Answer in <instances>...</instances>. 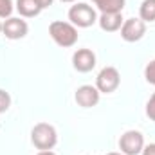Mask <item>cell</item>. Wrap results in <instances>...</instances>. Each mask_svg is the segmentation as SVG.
<instances>
[{"instance_id":"cell-1","label":"cell","mask_w":155,"mask_h":155,"mask_svg":"<svg viewBox=\"0 0 155 155\" xmlns=\"http://www.w3.org/2000/svg\"><path fill=\"white\" fill-rule=\"evenodd\" d=\"M49 35L54 40L56 45L69 49L74 47L78 41V29L76 25H72L71 22H63V20H56L49 25Z\"/></svg>"},{"instance_id":"cell-2","label":"cell","mask_w":155,"mask_h":155,"mask_svg":"<svg viewBox=\"0 0 155 155\" xmlns=\"http://www.w3.org/2000/svg\"><path fill=\"white\" fill-rule=\"evenodd\" d=\"M31 143L40 152L52 150L56 146V143H58V132L49 123H38L31 130Z\"/></svg>"},{"instance_id":"cell-3","label":"cell","mask_w":155,"mask_h":155,"mask_svg":"<svg viewBox=\"0 0 155 155\" xmlns=\"http://www.w3.org/2000/svg\"><path fill=\"white\" fill-rule=\"evenodd\" d=\"M69 20L72 25L81 27V29H87L90 25H94L97 22V13L92 5L88 4H74L71 9H69Z\"/></svg>"},{"instance_id":"cell-4","label":"cell","mask_w":155,"mask_h":155,"mask_svg":"<svg viewBox=\"0 0 155 155\" xmlns=\"http://www.w3.org/2000/svg\"><path fill=\"white\" fill-rule=\"evenodd\" d=\"M121 85V74L116 67H103L96 78V88L101 94H112Z\"/></svg>"},{"instance_id":"cell-5","label":"cell","mask_w":155,"mask_h":155,"mask_svg":"<svg viewBox=\"0 0 155 155\" xmlns=\"http://www.w3.org/2000/svg\"><path fill=\"white\" fill-rule=\"evenodd\" d=\"M144 148V137L137 130H128L119 139V150L123 155H139Z\"/></svg>"},{"instance_id":"cell-6","label":"cell","mask_w":155,"mask_h":155,"mask_svg":"<svg viewBox=\"0 0 155 155\" xmlns=\"http://www.w3.org/2000/svg\"><path fill=\"white\" fill-rule=\"evenodd\" d=\"M121 38L128 43H134V41H139L146 35V22H143L141 18H128L123 22L121 25Z\"/></svg>"},{"instance_id":"cell-7","label":"cell","mask_w":155,"mask_h":155,"mask_svg":"<svg viewBox=\"0 0 155 155\" xmlns=\"http://www.w3.org/2000/svg\"><path fill=\"white\" fill-rule=\"evenodd\" d=\"M2 33L9 40H20L25 38L29 33V25L24 18L20 16H9L2 22Z\"/></svg>"},{"instance_id":"cell-8","label":"cell","mask_w":155,"mask_h":155,"mask_svg":"<svg viewBox=\"0 0 155 155\" xmlns=\"http://www.w3.org/2000/svg\"><path fill=\"white\" fill-rule=\"evenodd\" d=\"M99 96H101V92L96 87H92V85H81V87H78L76 94H74V99H76V103L79 107L92 108V107H96L99 103Z\"/></svg>"},{"instance_id":"cell-9","label":"cell","mask_w":155,"mask_h":155,"mask_svg":"<svg viewBox=\"0 0 155 155\" xmlns=\"http://www.w3.org/2000/svg\"><path fill=\"white\" fill-rule=\"evenodd\" d=\"M72 65L78 72H90L96 67V54L90 49H78L72 54Z\"/></svg>"},{"instance_id":"cell-10","label":"cell","mask_w":155,"mask_h":155,"mask_svg":"<svg viewBox=\"0 0 155 155\" xmlns=\"http://www.w3.org/2000/svg\"><path fill=\"white\" fill-rule=\"evenodd\" d=\"M99 22V27L107 33H116L121 29L123 25V15L121 13H101V16L97 18Z\"/></svg>"},{"instance_id":"cell-11","label":"cell","mask_w":155,"mask_h":155,"mask_svg":"<svg viewBox=\"0 0 155 155\" xmlns=\"http://www.w3.org/2000/svg\"><path fill=\"white\" fill-rule=\"evenodd\" d=\"M16 11L20 13L22 18H35L41 13L40 5L36 4V0H16Z\"/></svg>"},{"instance_id":"cell-12","label":"cell","mask_w":155,"mask_h":155,"mask_svg":"<svg viewBox=\"0 0 155 155\" xmlns=\"http://www.w3.org/2000/svg\"><path fill=\"white\" fill-rule=\"evenodd\" d=\"M139 18L143 22H155V0H143L139 7Z\"/></svg>"},{"instance_id":"cell-13","label":"cell","mask_w":155,"mask_h":155,"mask_svg":"<svg viewBox=\"0 0 155 155\" xmlns=\"http://www.w3.org/2000/svg\"><path fill=\"white\" fill-rule=\"evenodd\" d=\"M126 0H103L97 4V9L101 13H123Z\"/></svg>"},{"instance_id":"cell-14","label":"cell","mask_w":155,"mask_h":155,"mask_svg":"<svg viewBox=\"0 0 155 155\" xmlns=\"http://www.w3.org/2000/svg\"><path fill=\"white\" fill-rule=\"evenodd\" d=\"M15 5H13V0H0V18H9L11 13H13Z\"/></svg>"},{"instance_id":"cell-15","label":"cell","mask_w":155,"mask_h":155,"mask_svg":"<svg viewBox=\"0 0 155 155\" xmlns=\"http://www.w3.org/2000/svg\"><path fill=\"white\" fill-rule=\"evenodd\" d=\"M9 107H11V96H9L5 90H2V88H0V114L7 112V110H9Z\"/></svg>"},{"instance_id":"cell-16","label":"cell","mask_w":155,"mask_h":155,"mask_svg":"<svg viewBox=\"0 0 155 155\" xmlns=\"http://www.w3.org/2000/svg\"><path fill=\"white\" fill-rule=\"evenodd\" d=\"M144 78H146V81H148L150 85L155 87V60H152V61L144 67Z\"/></svg>"},{"instance_id":"cell-17","label":"cell","mask_w":155,"mask_h":155,"mask_svg":"<svg viewBox=\"0 0 155 155\" xmlns=\"http://www.w3.org/2000/svg\"><path fill=\"white\" fill-rule=\"evenodd\" d=\"M146 116L150 117V121L155 123V92L150 96V99L146 103Z\"/></svg>"},{"instance_id":"cell-18","label":"cell","mask_w":155,"mask_h":155,"mask_svg":"<svg viewBox=\"0 0 155 155\" xmlns=\"http://www.w3.org/2000/svg\"><path fill=\"white\" fill-rule=\"evenodd\" d=\"M143 155H155V143H152V144H146L144 148H143V152H141Z\"/></svg>"},{"instance_id":"cell-19","label":"cell","mask_w":155,"mask_h":155,"mask_svg":"<svg viewBox=\"0 0 155 155\" xmlns=\"http://www.w3.org/2000/svg\"><path fill=\"white\" fill-rule=\"evenodd\" d=\"M52 2H54V0H36V4L40 5V9H41V11H43V9H47L49 5H52Z\"/></svg>"},{"instance_id":"cell-20","label":"cell","mask_w":155,"mask_h":155,"mask_svg":"<svg viewBox=\"0 0 155 155\" xmlns=\"http://www.w3.org/2000/svg\"><path fill=\"white\" fill-rule=\"evenodd\" d=\"M36 155H56L54 152H51V150H45V152H38Z\"/></svg>"},{"instance_id":"cell-21","label":"cell","mask_w":155,"mask_h":155,"mask_svg":"<svg viewBox=\"0 0 155 155\" xmlns=\"http://www.w3.org/2000/svg\"><path fill=\"white\" fill-rule=\"evenodd\" d=\"M107 155H123V153H117V152H110V153H107Z\"/></svg>"},{"instance_id":"cell-22","label":"cell","mask_w":155,"mask_h":155,"mask_svg":"<svg viewBox=\"0 0 155 155\" xmlns=\"http://www.w3.org/2000/svg\"><path fill=\"white\" fill-rule=\"evenodd\" d=\"M92 2H94V4L97 5V4H99V2H103V0H92Z\"/></svg>"},{"instance_id":"cell-23","label":"cell","mask_w":155,"mask_h":155,"mask_svg":"<svg viewBox=\"0 0 155 155\" xmlns=\"http://www.w3.org/2000/svg\"><path fill=\"white\" fill-rule=\"evenodd\" d=\"M61 2H67V4H71V2H76V0H61Z\"/></svg>"},{"instance_id":"cell-24","label":"cell","mask_w":155,"mask_h":155,"mask_svg":"<svg viewBox=\"0 0 155 155\" xmlns=\"http://www.w3.org/2000/svg\"><path fill=\"white\" fill-rule=\"evenodd\" d=\"M0 33H2V22H0Z\"/></svg>"}]
</instances>
